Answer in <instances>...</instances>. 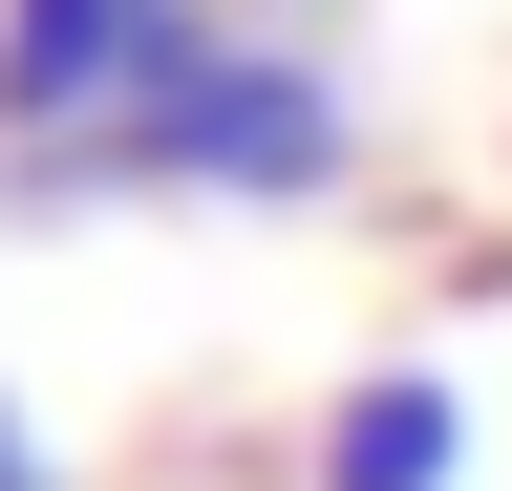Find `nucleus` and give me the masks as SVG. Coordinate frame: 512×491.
I'll use <instances>...</instances> for the list:
<instances>
[{"mask_svg": "<svg viewBox=\"0 0 512 491\" xmlns=\"http://www.w3.org/2000/svg\"><path fill=\"white\" fill-rule=\"evenodd\" d=\"M320 193H363V86L299 22H214L150 107L0 171V214H320Z\"/></svg>", "mask_w": 512, "mask_h": 491, "instance_id": "1", "label": "nucleus"}, {"mask_svg": "<svg viewBox=\"0 0 512 491\" xmlns=\"http://www.w3.org/2000/svg\"><path fill=\"white\" fill-rule=\"evenodd\" d=\"M214 22L235 0H0V171H43V150H86L107 107H150Z\"/></svg>", "mask_w": 512, "mask_h": 491, "instance_id": "2", "label": "nucleus"}, {"mask_svg": "<svg viewBox=\"0 0 512 491\" xmlns=\"http://www.w3.org/2000/svg\"><path fill=\"white\" fill-rule=\"evenodd\" d=\"M299 491H470V385H448V363H363V385H320Z\"/></svg>", "mask_w": 512, "mask_h": 491, "instance_id": "3", "label": "nucleus"}, {"mask_svg": "<svg viewBox=\"0 0 512 491\" xmlns=\"http://www.w3.org/2000/svg\"><path fill=\"white\" fill-rule=\"evenodd\" d=\"M0 491H86V470L43 449V406H22V385H0Z\"/></svg>", "mask_w": 512, "mask_h": 491, "instance_id": "4", "label": "nucleus"}, {"mask_svg": "<svg viewBox=\"0 0 512 491\" xmlns=\"http://www.w3.org/2000/svg\"><path fill=\"white\" fill-rule=\"evenodd\" d=\"M235 22H299V43H320V0H235Z\"/></svg>", "mask_w": 512, "mask_h": 491, "instance_id": "5", "label": "nucleus"}]
</instances>
